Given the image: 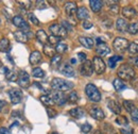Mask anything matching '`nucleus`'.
<instances>
[{
  "mask_svg": "<svg viewBox=\"0 0 138 134\" xmlns=\"http://www.w3.org/2000/svg\"><path fill=\"white\" fill-rule=\"evenodd\" d=\"M118 77L120 80L131 81L135 78V70L129 64H122L118 69Z\"/></svg>",
  "mask_w": 138,
  "mask_h": 134,
  "instance_id": "nucleus-1",
  "label": "nucleus"
},
{
  "mask_svg": "<svg viewBox=\"0 0 138 134\" xmlns=\"http://www.w3.org/2000/svg\"><path fill=\"white\" fill-rule=\"evenodd\" d=\"M51 87L53 89H55L56 92H66L69 91L73 87V83L66 81L64 79H61V78H54V79L51 81Z\"/></svg>",
  "mask_w": 138,
  "mask_h": 134,
  "instance_id": "nucleus-2",
  "label": "nucleus"
},
{
  "mask_svg": "<svg viewBox=\"0 0 138 134\" xmlns=\"http://www.w3.org/2000/svg\"><path fill=\"white\" fill-rule=\"evenodd\" d=\"M85 93L87 95V97L89 98V100H91L93 102H99L101 101V93L99 92V89L96 87V85L94 84H87L85 86Z\"/></svg>",
  "mask_w": 138,
  "mask_h": 134,
  "instance_id": "nucleus-3",
  "label": "nucleus"
},
{
  "mask_svg": "<svg viewBox=\"0 0 138 134\" xmlns=\"http://www.w3.org/2000/svg\"><path fill=\"white\" fill-rule=\"evenodd\" d=\"M49 31L51 32V34L53 36H56V37H60V38H64L67 36V31L63 28L62 25H59V24H53L49 27Z\"/></svg>",
  "mask_w": 138,
  "mask_h": 134,
  "instance_id": "nucleus-4",
  "label": "nucleus"
},
{
  "mask_svg": "<svg viewBox=\"0 0 138 134\" xmlns=\"http://www.w3.org/2000/svg\"><path fill=\"white\" fill-rule=\"evenodd\" d=\"M113 46L116 51L124 52L129 47V42H128V39H125L123 37H116L115 41L113 42Z\"/></svg>",
  "mask_w": 138,
  "mask_h": 134,
  "instance_id": "nucleus-5",
  "label": "nucleus"
},
{
  "mask_svg": "<svg viewBox=\"0 0 138 134\" xmlns=\"http://www.w3.org/2000/svg\"><path fill=\"white\" fill-rule=\"evenodd\" d=\"M9 96L11 98V102L13 104L20 103L22 100V97H24L21 89H18V88H11L9 91Z\"/></svg>",
  "mask_w": 138,
  "mask_h": 134,
  "instance_id": "nucleus-6",
  "label": "nucleus"
},
{
  "mask_svg": "<svg viewBox=\"0 0 138 134\" xmlns=\"http://www.w3.org/2000/svg\"><path fill=\"white\" fill-rule=\"evenodd\" d=\"M94 72V67H93V62L86 60L85 62L82 63L80 66V73L85 77H90Z\"/></svg>",
  "mask_w": 138,
  "mask_h": 134,
  "instance_id": "nucleus-7",
  "label": "nucleus"
},
{
  "mask_svg": "<svg viewBox=\"0 0 138 134\" xmlns=\"http://www.w3.org/2000/svg\"><path fill=\"white\" fill-rule=\"evenodd\" d=\"M93 67H94V70L96 71V73L98 75H102L103 72L105 71V63L100 57H95L93 60Z\"/></svg>",
  "mask_w": 138,
  "mask_h": 134,
  "instance_id": "nucleus-8",
  "label": "nucleus"
},
{
  "mask_svg": "<svg viewBox=\"0 0 138 134\" xmlns=\"http://www.w3.org/2000/svg\"><path fill=\"white\" fill-rule=\"evenodd\" d=\"M17 82L22 88H28L29 85H30V76H29V73L25 70L19 71L18 77H17Z\"/></svg>",
  "mask_w": 138,
  "mask_h": 134,
  "instance_id": "nucleus-9",
  "label": "nucleus"
},
{
  "mask_svg": "<svg viewBox=\"0 0 138 134\" xmlns=\"http://www.w3.org/2000/svg\"><path fill=\"white\" fill-rule=\"evenodd\" d=\"M13 24L17 27V28H19V29H21V31H29L30 30V27H29V25H28V22L22 18L21 16H19V15H17V16H14L13 17Z\"/></svg>",
  "mask_w": 138,
  "mask_h": 134,
  "instance_id": "nucleus-10",
  "label": "nucleus"
},
{
  "mask_svg": "<svg viewBox=\"0 0 138 134\" xmlns=\"http://www.w3.org/2000/svg\"><path fill=\"white\" fill-rule=\"evenodd\" d=\"M51 98L53 100V102L59 105H64L67 101V98L63 92H54Z\"/></svg>",
  "mask_w": 138,
  "mask_h": 134,
  "instance_id": "nucleus-11",
  "label": "nucleus"
},
{
  "mask_svg": "<svg viewBox=\"0 0 138 134\" xmlns=\"http://www.w3.org/2000/svg\"><path fill=\"white\" fill-rule=\"evenodd\" d=\"M89 114L90 116L97 119V120H103L105 118V115H104V112H103L100 108L98 106H93L90 110H89Z\"/></svg>",
  "mask_w": 138,
  "mask_h": 134,
  "instance_id": "nucleus-12",
  "label": "nucleus"
},
{
  "mask_svg": "<svg viewBox=\"0 0 138 134\" xmlns=\"http://www.w3.org/2000/svg\"><path fill=\"white\" fill-rule=\"evenodd\" d=\"M60 72L62 75H64L65 77L67 78H71V77H74V69L72 68V66L70 64H63L61 67H60Z\"/></svg>",
  "mask_w": 138,
  "mask_h": 134,
  "instance_id": "nucleus-13",
  "label": "nucleus"
},
{
  "mask_svg": "<svg viewBox=\"0 0 138 134\" xmlns=\"http://www.w3.org/2000/svg\"><path fill=\"white\" fill-rule=\"evenodd\" d=\"M122 15L126 18V19H134L137 16V11L133 8V6H124L122 9Z\"/></svg>",
  "mask_w": 138,
  "mask_h": 134,
  "instance_id": "nucleus-14",
  "label": "nucleus"
},
{
  "mask_svg": "<svg viewBox=\"0 0 138 134\" xmlns=\"http://www.w3.org/2000/svg\"><path fill=\"white\" fill-rule=\"evenodd\" d=\"M96 51L99 55H101V57H105V55L109 54L111 53V48L107 46L106 43H101V44H98L97 45V48H96Z\"/></svg>",
  "mask_w": 138,
  "mask_h": 134,
  "instance_id": "nucleus-15",
  "label": "nucleus"
},
{
  "mask_svg": "<svg viewBox=\"0 0 138 134\" xmlns=\"http://www.w3.org/2000/svg\"><path fill=\"white\" fill-rule=\"evenodd\" d=\"M77 10H78V8H77L75 2H67L65 4V13L69 17H72L77 13Z\"/></svg>",
  "mask_w": 138,
  "mask_h": 134,
  "instance_id": "nucleus-16",
  "label": "nucleus"
},
{
  "mask_svg": "<svg viewBox=\"0 0 138 134\" xmlns=\"http://www.w3.org/2000/svg\"><path fill=\"white\" fill-rule=\"evenodd\" d=\"M107 108L116 115H119L121 113V106L117 101H115V100H109L107 102Z\"/></svg>",
  "mask_w": 138,
  "mask_h": 134,
  "instance_id": "nucleus-17",
  "label": "nucleus"
},
{
  "mask_svg": "<svg viewBox=\"0 0 138 134\" xmlns=\"http://www.w3.org/2000/svg\"><path fill=\"white\" fill-rule=\"evenodd\" d=\"M14 37L17 42L19 43H22V44H25L29 41V37L27 35V33L24 32V31H21V30H17L14 32Z\"/></svg>",
  "mask_w": 138,
  "mask_h": 134,
  "instance_id": "nucleus-18",
  "label": "nucleus"
},
{
  "mask_svg": "<svg viewBox=\"0 0 138 134\" xmlns=\"http://www.w3.org/2000/svg\"><path fill=\"white\" fill-rule=\"evenodd\" d=\"M69 115H70L71 117H73V118H75V119H80V118L84 117L85 112L81 108H74V109H71L70 111H69Z\"/></svg>",
  "mask_w": 138,
  "mask_h": 134,
  "instance_id": "nucleus-19",
  "label": "nucleus"
},
{
  "mask_svg": "<svg viewBox=\"0 0 138 134\" xmlns=\"http://www.w3.org/2000/svg\"><path fill=\"white\" fill-rule=\"evenodd\" d=\"M2 71H3V73H4V76H5V78H6V80H9V81H16L17 80V73L15 72V71H13V70H11V69H9L8 67H2Z\"/></svg>",
  "mask_w": 138,
  "mask_h": 134,
  "instance_id": "nucleus-20",
  "label": "nucleus"
},
{
  "mask_svg": "<svg viewBox=\"0 0 138 134\" xmlns=\"http://www.w3.org/2000/svg\"><path fill=\"white\" fill-rule=\"evenodd\" d=\"M79 42L81 43L82 46H84V47L87 48V49H91V48L94 47V44H95V42H94L93 38H90V37H85V36H81V37L79 38Z\"/></svg>",
  "mask_w": 138,
  "mask_h": 134,
  "instance_id": "nucleus-21",
  "label": "nucleus"
},
{
  "mask_svg": "<svg viewBox=\"0 0 138 134\" xmlns=\"http://www.w3.org/2000/svg\"><path fill=\"white\" fill-rule=\"evenodd\" d=\"M77 17H78V19H80V20H86L87 18H88V16H89V14H88V10L85 8V6H81V8H79L78 10H77Z\"/></svg>",
  "mask_w": 138,
  "mask_h": 134,
  "instance_id": "nucleus-22",
  "label": "nucleus"
},
{
  "mask_svg": "<svg viewBox=\"0 0 138 134\" xmlns=\"http://www.w3.org/2000/svg\"><path fill=\"white\" fill-rule=\"evenodd\" d=\"M128 22H126L125 19L123 18H118L117 21H116V28L119 32H125V31H128Z\"/></svg>",
  "mask_w": 138,
  "mask_h": 134,
  "instance_id": "nucleus-23",
  "label": "nucleus"
},
{
  "mask_svg": "<svg viewBox=\"0 0 138 134\" xmlns=\"http://www.w3.org/2000/svg\"><path fill=\"white\" fill-rule=\"evenodd\" d=\"M29 61L32 65H36L38 64L40 61H42V54L39 51H33L31 54H30V58H29Z\"/></svg>",
  "mask_w": 138,
  "mask_h": 134,
  "instance_id": "nucleus-24",
  "label": "nucleus"
},
{
  "mask_svg": "<svg viewBox=\"0 0 138 134\" xmlns=\"http://www.w3.org/2000/svg\"><path fill=\"white\" fill-rule=\"evenodd\" d=\"M36 38L43 45H46V44H47V42H48V35H47V33H46L44 30H42V29L36 32Z\"/></svg>",
  "mask_w": 138,
  "mask_h": 134,
  "instance_id": "nucleus-25",
  "label": "nucleus"
},
{
  "mask_svg": "<svg viewBox=\"0 0 138 134\" xmlns=\"http://www.w3.org/2000/svg\"><path fill=\"white\" fill-rule=\"evenodd\" d=\"M11 50V44L9 38L3 37L1 41H0V51L1 52H9Z\"/></svg>",
  "mask_w": 138,
  "mask_h": 134,
  "instance_id": "nucleus-26",
  "label": "nucleus"
},
{
  "mask_svg": "<svg viewBox=\"0 0 138 134\" xmlns=\"http://www.w3.org/2000/svg\"><path fill=\"white\" fill-rule=\"evenodd\" d=\"M89 4H90L91 10H93L95 13H98V12H100L101 9H102L103 2L100 1V0H90V1H89Z\"/></svg>",
  "mask_w": 138,
  "mask_h": 134,
  "instance_id": "nucleus-27",
  "label": "nucleus"
},
{
  "mask_svg": "<svg viewBox=\"0 0 138 134\" xmlns=\"http://www.w3.org/2000/svg\"><path fill=\"white\" fill-rule=\"evenodd\" d=\"M55 48L54 47H52L51 45H49V44H46V45H44V53L47 55V57H50V58H53L54 55H55Z\"/></svg>",
  "mask_w": 138,
  "mask_h": 134,
  "instance_id": "nucleus-28",
  "label": "nucleus"
},
{
  "mask_svg": "<svg viewBox=\"0 0 138 134\" xmlns=\"http://www.w3.org/2000/svg\"><path fill=\"white\" fill-rule=\"evenodd\" d=\"M113 85H114L115 89H116L117 92H121V91H123V89H125V88H126V85L123 83V81H122V80H120V79H119V78H117V79H115V80H114Z\"/></svg>",
  "mask_w": 138,
  "mask_h": 134,
  "instance_id": "nucleus-29",
  "label": "nucleus"
},
{
  "mask_svg": "<svg viewBox=\"0 0 138 134\" xmlns=\"http://www.w3.org/2000/svg\"><path fill=\"white\" fill-rule=\"evenodd\" d=\"M123 58L121 57V55H113V57H111L108 59V66L111 67V68H115L118 63V61H122Z\"/></svg>",
  "mask_w": 138,
  "mask_h": 134,
  "instance_id": "nucleus-30",
  "label": "nucleus"
},
{
  "mask_svg": "<svg viewBox=\"0 0 138 134\" xmlns=\"http://www.w3.org/2000/svg\"><path fill=\"white\" fill-rule=\"evenodd\" d=\"M39 99H40V101H42L45 105H47V106H51V105L54 104L52 98H51L49 95H42V96L39 97Z\"/></svg>",
  "mask_w": 138,
  "mask_h": 134,
  "instance_id": "nucleus-31",
  "label": "nucleus"
},
{
  "mask_svg": "<svg viewBox=\"0 0 138 134\" xmlns=\"http://www.w3.org/2000/svg\"><path fill=\"white\" fill-rule=\"evenodd\" d=\"M123 106L126 110V112H129V113H132V112L136 109L135 103L133 101H131V100H124V101H123Z\"/></svg>",
  "mask_w": 138,
  "mask_h": 134,
  "instance_id": "nucleus-32",
  "label": "nucleus"
},
{
  "mask_svg": "<svg viewBox=\"0 0 138 134\" xmlns=\"http://www.w3.org/2000/svg\"><path fill=\"white\" fill-rule=\"evenodd\" d=\"M68 50V46L66 44H64V43H59L55 46V51L57 52V53H60V54H62V53H64V52H66Z\"/></svg>",
  "mask_w": 138,
  "mask_h": 134,
  "instance_id": "nucleus-33",
  "label": "nucleus"
},
{
  "mask_svg": "<svg viewBox=\"0 0 138 134\" xmlns=\"http://www.w3.org/2000/svg\"><path fill=\"white\" fill-rule=\"evenodd\" d=\"M32 76L34 78H44L45 77V71L39 68V67H36V68H34L32 70Z\"/></svg>",
  "mask_w": 138,
  "mask_h": 134,
  "instance_id": "nucleus-34",
  "label": "nucleus"
},
{
  "mask_svg": "<svg viewBox=\"0 0 138 134\" xmlns=\"http://www.w3.org/2000/svg\"><path fill=\"white\" fill-rule=\"evenodd\" d=\"M61 61H62V55H60V54L54 55L53 58H51V66L52 67H57L60 65Z\"/></svg>",
  "mask_w": 138,
  "mask_h": 134,
  "instance_id": "nucleus-35",
  "label": "nucleus"
},
{
  "mask_svg": "<svg viewBox=\"0 0 138 134\" xmlns=\"http://www.w3.org/2000/svg\"><path fill=\"white\" fill-rule=\"evenodd\" d=\"M128 32L130 33V34H132V35H134V34H136V33H138V24H137V22H134V24L129 25V27H128Z\"/></svg>",
  "mask_w": 138,
  "mask_h": 134,
  "instance_id": "nucleus-36",
  "label": "nucleus"
},
{
  "mask_svg": "<svg viewBox=\"0 0 138 134\" xmlns=\"http://www.w3.org/2000/svg\"><path fill=\"white\" fill-rule=\"evenodd\" d=\"M128 50L131 54H136L138 53V44L137 43H131L129 44V47H128Z\"/></svg>",
  "mask_w": 138,
  "mask_h": 134,
  "instance_id": "nucleus-37",
  "label": "nucleus"
},
{
  "mask_svg": "<svg viewBox=\"0 0 138 134\" xmlns=\"http://www.w3.org/2000/svg\"><path fill=\"white\" fill-rule=\"evenodd\" d=\"M116 124H118L119 126H128V124H129V120H128V118H126L125 116H118L117 118H116Z\"/></svg>",
  "mask_w": 138,
  "mask_h": 134,
  "instance_id": "nucleus-38",
  "label": "nucleus"
},
{
  "mask_svg": "<svg viewBox=\"0 0 138 134\" xmlns=\"http://www.w3.org/2000/svg\"><path fill=\"white\" fill-rule=\"evenodd\" d=\"M68 101L69 102H71V103H75V102H78L79 101V96H78V94H77V92H71L70 94H69V96H68Z\"/></svg>",
  "mask_w": 138,
  "mask_h": 134,
  "instance_id": "nucleus-39",
  "label": "nucleus"
},
{
  "mask_svg": "<svg viewBox=\"0 0 138 134\" xmlns=\"http://www.w3.org/2000/svg\"><path fill=\"white\" fill-rule=\"evenodd\" d=\"M61 39L62 38H60V37H56V36H53V35H51V36H48V43H49V45H56L59 44V43H61Z\"/></svg>",
  "mask_w": 138,
  "mask_h": 134,
  "instance_id": "nucleus-40",
  "label": "nucleus"
},
{
  "mask_svg": "<svg viewBox=\"0 0 138 134\" xmlns=\"http://www.w3.org/2000/svg\"><path fill=\"white\" fill-rule=\"evenodd\" d=\"M28 17H29V20L32 22L33 25H35V26H38L39 25V20L36 18V16L34 15L33 13H29L28 14Z\"/></svg>",
  "mask_w": 138,
  "mask_h": 134,
  "instance_id": "nucleus-41",
  "label": "nucleus"
},
{
  "mask_svg": "<svg viewBox=\"0 0 138 134\" xmlns=\"http://www.w3.org/2000/svg\"><path fill=\"white\" fill-rule=\"evenodd\" d=\"M91 126L88 124V122H85V124H83L82 126H81V130H82V132L84 133V134H87V133H89L90 131H91Z\"/></svg>",
  "mask_w": 138,
  "mask_h": 134,
  "instance_id": "nucleus-42",
  "label": "nucleus"
},
{
  "mask_svg": "<svg viewBox=\"0 0 138 134\" xmlns=\"http://www.w3.org/2000/svg\"><path fill=\"white\" fill-rule=\"evenodd\" d=\"M48 4L46 1H44V0H38V1H36V9L38 10H45L47 9Z\"/></svg>",
  "mask_w": 138,
  "mask_h": 134,
  "instance_id": "nucleus-43",
  "label": "nucleus"
},
{
  "mask_svg": "<svg viewBox=\"0 0 138 134\" xmlns=\"http://www.w3.org/2000/svg\"><path fill=\"white\" fill-rule=\"evenodd\" d=\"M120 132H121V134H134V130L128 126H126V128L120 129Z\"/></svg>",
  "mask_w": 138,
  "mask_h": 134,
  "instance_id": "nucleus-44",
  "label": "nucleus"
},
{
  "mask_svg": "<svg viewBox=\"0 0 138 134\" xmlns=\"http://www.w3.org/2000/svg\"><path fill=\"white\" fill-rule=\"evenodd\" d=\"M46 112H47V114H48V116L50 117V118H53V117H55L56 116V111L55 110H53V109H51V108H47L46 109Z\"/></svg>",
  "mask_w": 138,
  "mask_h": 134,
  "instance_id": "nucleus-45",
  "label": "nucleus"
},
{
  "mask_svg": "<svg viewBox=\"0 0 138 134\" xmlns=\"http://www.w3.org/2000/svg\"><path fill=\"white\" fill-rule=\"evenodd\" d=\"M62 26H63V28H64L66 31H71V30H72V26L69 24L68 21H66V20H63Z\"/></svg>",
  "mask_w": 138,
  "mask_h": 134,
  "instance_id": "nucleus-46",
  "label": "nucleus"
},
{
  "mask_svg": "<svg viewBox=\"0 0 138 134\" xmlns=\"http://www.w3.org/2000/svg\"><path fill=\"white\" fill-rule=\"evenodd\" d=\"M18 3H20L26 10L31 9L32 8V1H18Z\"/></svg>",
  "mask_w": 138,
  "mask_h": 134,
  "instance_id": "nucleus-47",
  "label": "nucleus"
},
{
  "mask_svg": "<svg viewBox=\"0 0 138 134\" xmlns=\"http://www.w3.org/2000/svg\"><path fill=\"white\" fill-rule=\"evenodd\" d=\"M131 114H132V119H133L134 121H137V122H138V108L135 109Z\"/></svg>",
  "mask_w": 138,
  "mask_h": 134,
  "instance_id": "nucleus-48",
  "label": "nucleus"
},
{
  "mask_svg": "<svg viewBox=\"0 0 138 134\" xmlns=\"http://www.w3.org/2000/svg\"><path fill=\"white\" fill-rule=\"evenodd\" d=\"M91 27H93V22L91 21H89V20H84L83 21V28L84 29H90Z\"/></svg>",
  "mask_w": 138,
  "mask_h": 134,
  "instance_id": "nucleus-49",
  "label": "nucleus"
},
{
  "mask_svg": "<svg viewBox=\"0 0 138 134\" xmlns=\"http://www.w3.org/2000/svg\"><path fill=\"white\" fill-rule=\"evenodd\" d=\"M78 59L81 61L82 63L85 62L86 61V53H84V52H79L78 53Z\"/></svg>",
  "mask_w": 138,
  "mask_h": 134,
  "instance_id": "nucleus-50",
  "label": "nucleus"
},
{
  "mask_svg": "<svg viewBox=\"0 0 138 134\" xmlns=\"http://www.w3.org/2000/svg\"><path fill=\"white\" fill-rule=\"evenodd\" d=\"M0 134H11V132H10V130L8 128L1 127V128H0Z\"/></svg>",
  "mask_w": 138,
  "mask_h": 134,
  "instance_id": "nucleus-51",
  "label": "nucleus"
},
{
  "mask_svg": "<svg viewBox=\"0 0 138 134\" xmlns=\"http://www.w3.org/2000/svg\"><path fill=\"white\" fill-rule=\"evenodd\" d=\"M103 25H104L106 28H111V27H112V25H113V22H112V20H111V19H106V20L103 21Z\"/></svg>",
  "mask_w": 138,
  "mask_h": 134,
  "instance_id": "nucleus-52",
  "label": "nucleus"
},
{
  "mask_svg": "<svg viewBox=\"0 0 138 134\" xmlns=\"http://www.w3.org/2000/svg\"><path fill=\"white\" fill-rule=\"evenodd\" d=\"M6 105V102L3 101V100H0V112H1L3 110V108Z\"/></svg>",
  "mask_w": 138,
  "mask_h": 134,
  "instance_id": "nucleus-53",
  "label": "nucleus"
},
{
  "mask_svg": "<svg viewBox=\"0 0 138 134\" xmlns=\"http://www.w3.org/2000/svg\"><path fill=\"white\" fill-rule=\"evenodd\" d=\"M19 125V122L18 121H15L14 124H12V126H11V128H14V127H16V126H18Z\"/></svg>",
  "mask_w": 138,
  "mask_h": 134,
  "instance_id": "nucleus-54",
  "label": "nucleus"
},
{
  "mask_svg": "<svg viewBox=\"0 0 138 134\" xmlns=\"http://www.w3.org/2000/svg\"><path fill=\"white\" fill-rule=\"evenodd\" d=\"M94 134H102V133H101V131H100V130H96V131L94 132Z\"/></svg>",
  "mask_w": 138,
  "mask_h": 134,
  "instance_id": "nucleus-55",
  "label": "nucleus"
},
{
  "mask_svg": "<svg viewBox=\"0 0 138 134\" xmlns=\"http://www.w3.org/2000/svg\"><path fill=\"white\" fill-rule=\"evenodd\" d=\"M70 62H71L72 64H75V63H77V60H75V59H71V60H70Z\"/></svg>",
  "mask_w": 138,
  "mask_h": 134,
  "instance_id": "nucleus-56",
  "label": "nucleus"
},
{
  "mask_svg": "<svg viewBox=\"0 0 138 134\" xmlns=\"http://www.w3.org/2000/svg\"><path fill=\"white\" fill-rule=\"evenodd\" d=\"M135 65L138 67V59H136V61H135Z\"/></svg>",
  "mask_w": 138,
  "mask_h": 134,
  "instance_id": "nucleus-57",
  "label": "nucleus"
},
{
  "mask_svg": "<svg viewBox=\"0 0 138 134\" xmlns=\"http://www.w3.org/2000/svg\"><path fill=\"white\" fill-rule=\"evenodd\" d=\"M51 134H59V133H56V132H53V133H51Z\"/></svg>",
  "mask_w": 138,
  "mask_h": 134,
  "instance_id": "nucleus-58",
  "label": "nucleus"
},
{
  "mask_svg": "<svg viewBox=\"0 0 138 134\" xmlns=\"http://www.w3.org/2000/svg\"><path fill=\"white\" fill-rule=\"evenodd\" d=\"M114 134H116V133H114Z\"/></svg>",
  "mask_w": 138,
  "mask_h": 134,
  "instance_id": "nucleus-59",
  "label": "nucleus"
}]
</instances>
